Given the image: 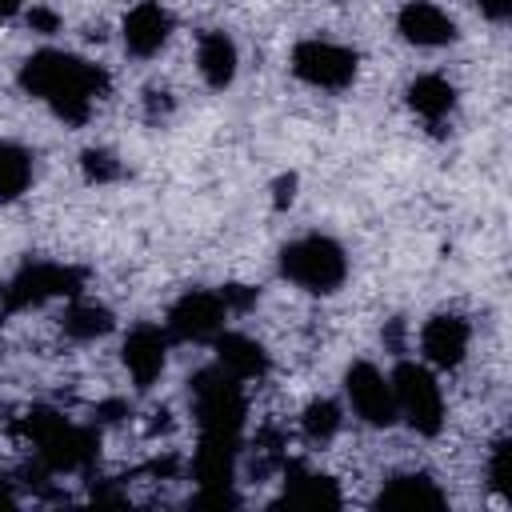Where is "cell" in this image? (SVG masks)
Listing matches in <instances>:
<instances>
[{"label":"cell","instance_id":"obj_1","mask_svg":"<svg viewBox=\"0 0 512 512\" xmlns=\"http://www.w3.org/2000/svg\"><path fill=\"white\" fill-rule=\"evenodd\" d=\"M20 84L36 100H44L64 124H84L92 104L108 92L104 68H96V64H88L72 52H52V48L24 60Z\"/></svg>","mask_w":512,"mask_h":512},{"label":"cell","instance_id":"obj_2","mask_svg":"<svg viewBox=\"0 0 512 512\" xmlns=\"http://www.w3.org/2000/svg\"><path fill=\"white\" fill-rule=\"evenodd\" d=\"M20 432L40 448V460L44 468L52 472H80L96 460L100 452V440L92 428H80L72 420H64L60 412L52 408H32L20 416Z\"/></svg>","mask_w":512,"mask_h":512},{"label":"cell","instance_id":"obj_3","mask_svg":"<svg viewBox=\"0 0 512 512\" xmlns=\"http://www.w3.org/2000/svg\"><path fill=\"white\" fill-rule=\"evenodd\" d=\"M192 408H196L200 436H212V440H240L248 404H244V392H240V380H236V376H228L224 368H204V372H196V376H192Z\"/></svg>","mask_w":512,"mask_h":512},{"label":"cell","instance_id":"obj_4","mask_svg":"<svg viewBox=\"0 0 512 512\" xmlns=\"http://www.w3.org/2000/svg\"><path fill=\"white\" fill-rule=\"evenodd\" d=\"M280 272L300 284L304 292H336L348 276V260H344V248L328 236H304V240H292L284 252H280Z\"/></svg>","mask_w":512,"mask_h":512},{"label":"cell","instance_id":"obj_5","mask_svg":"<svg viewBox=\"0 0 512 512\" xmlns=\"http://www.w3.org/2000/svg\"><path fill=\"white\" fill-rule=\"evenodd\" d=\"M392 400H396V416H404L416 432L436 436L444 424V400H440V384L424 364L400 360L392 372Z\"/></svg>","mask_w":512,"mask_h":512},{"label":"cell","instance_id":"obj_6","mask_svg":"<svg viewBox=\"0 0 512 512\" xmlns=\"http://www.w3.org/2000/svg\"><path fill=\"white\" fill-rule=\"evenodd\" d=\"M84 288V268H72V264H24L0 292V304L8 312H24V308H36L52 296H76Z\"/></svg>","mask_w":512,"mask_h":512},{"label":"cell","instance_id":"obj_7","mask_svg":"<svg viewBox=\"0 0 512 512\" xmlns=\"http://www.w3.org/2000/svg\"><path fill=\"white\" fill-rule=\"evenodd\" d=\"M292 72L312 88H344L356 76V52L328 40H300L292 48Z\"/></svg>","mask_w":512,"mask_h":512},{"label":"cell","instance_id":"obj_8","mask_svg":"<svg viewBox=\"0 0 512 512\" xmlns=\"http://www.w3.org/2000/svg\"><path fill=\"white\" fill-rule=\"evenodd\" d=\"M224 300L220 292H184L168 312V332L176 340H212L224 328Z\"/></svg>","mask_w":512,"mask_h":512},{"label":"cell","instance_id":"obj_9","mask_svg":"<svg viewBox=\"0 0 512 512\" xmlns=\"http://www.w3.org/2000/svg\"><path fill=\"white\" fill-rule=\"evenodd\" d=\"M344 388H348V400L356 408L360 420L376 424V428H388L396 420V400H392V384L372 368V364H352L348 376H344Z\"/></svg>","mask_w":512,"mask_h":512},{"label":"cell","instance_id":"obj_10","mask_svg":"<svg viewBox=\"0 0 512 512\" xmlns=\"http://www.w3.org/2000/svg\"><path fill=\"white\" fill-rule=\"evenodd\" d=\"M168 360V336L156 324H136L124 340V368L136 380V388H152Z\"/></svg>","mask_w":512,"mask_h":512},{"label":"cell","instance_id":"obj_11","mask_svg":"<svg viewBox=\"0 0 512 512\" xmlns=\"http://www.w3.org/2000/svg\"><path fill=\"white\" fill-rule=\"evenodd\" d=\"M400 24V36L408 44H420V48H440V44H452L456 40V24L448 12H440L436 4L428 0H408L396 16Z\"/></svg>","mask_w":512,"mask_h":512},{"label":"cell","instance_id":"obj_12","mask_svg":"<svg viewBox=\"0 0 512 512\" xmlns=\"http://www.w3.org/2000/svg\"><path fill=\"white\" fill-rule=\"evenodd\" d=\"M168 32H172V16H168L156 0H140V4L124 16V48H128L132 56H152V52H160L164 40H168Z\"/></svg>","mask_w":512,"mask_h":512},{"label":"cell","instance_id":"obj_13","mask_svg":"<svg viewBox=\"0 0 512 512\" xmlns=\"http://www.w3.org/2000/svg\"><path fill=\"white\" fill-rule=\"evenodd\" d=\"M424 360L436 368H456L468 352V324L460 316H432L420 332Z\"/></svg>","mask_w":512,"mask_h":512},{"label":"cell","instance_id":"obj_14","mask_svg":"<svg viewBox=\"0 0 512 512\" xmlns=\"http://www.w3.org/2000/svg\"><path fill=\"white\" fill-rule=\"evenodd\" d=\"M212 340H216V360H220V368L228 376L256 380V376L268 372V352L252 336H244V332H216Z\"/></svg>","mask_w":512,"mask_h":512},{"label":"cell","instance_id":"obj_15","mask_svg":"<svg viewBox=\"0 0 512 512\" xmlns=\"http://www.w3.org/2000/svg\"><path fill=\"white\" fill-rule=\"evenodd\" d=\"M236 448L240 440H212V436H200V448H196V480L204 492L212 488H232V472H236Z\"/></svg>","mask_w":512,"mask_h":512},{"label":"cell","instance_id":"obj_16","mask_svg":"<svg viewBox=\"0 0 512 512\" xmlns=\"http://www.w3.org/2000/svg\"><path fill=\"white\" fill-rule=\"evenodd\" d=\"M284 504H292V508H340V488L332 476H316V472H304L300 464H292L288 480H284Z\"/></svg>","mask_w":512,"mask_h":512},{"label":"cell","instance_id":"obj_17","mask_svg":"<svg viewBox=\"0 0 512 512\" xmlns=\"http://www.w3.org/2000/svg\"><path fill=\"white\" fill-rule=\"evenodd\" d=\"M444 504V496H440V488L428 480V476H392L388 484H384V492L376 496V508H404V512H420V508H440Z\"/></svg>","mask_w":512,"mask_h":512},{"label":"cell","instance_id":"obj_18","mask_svg":"<svg viewBox=\"0 0 512 512\" xmlns=\"http://www.w3.org/2000/svg\"><path fill=\"white\" fill-rule=\"evenodd\" d=\"M196 64L212 88H228L236 80V44L224 32H204L196 48Z\"/></svg>","mask_w":512,"mask_h":512},{"label":"cell","instance_id":"obj_19","mask_svg":"<svg viewBox=\"0 0 512 512\" xmlns=\"http://www.w3.org/2000/svg\"><path fill=\"white\" fill-rule=\"evenodd\" d=\"M408 104H412V112H420L428 124H440L448 112H452V104H456V88L444 80V76H416L412 84H408Z\"/></svg>","mask_w":512,"mask_h":512},{"label":"cell","instance_id":"obj_20","mask_svg":"<svg viewBox=\"0 0 512 512\" xmlns=\"http://www.w3.org/2000/svg\"><path fill=\"white\" fill-rule=\"evenodd\" d=\"M32 180V156L12 144V140H0V200H16Z\"/></svg>","mask_w":512,"mask_h":512},{"label":"cell","instance_id":"obj_21","mask_svg":"<svg viewBox=\"0 0 512 512\" xmlns=\"http://www.w3.org/2000/svg\"><path fill=\"white\" fill-rule=\"evenodd\" d=\"M64 332H68L72 340H96V336L112 332V312H108L104 304H84V300H76V304H68V312H64Z\"/></svg>","mask_w":512,"mask_h":512},{"label":"cell","instance_id":"obj_22","mask_svg":"<svg viewBox=\"0 0 512 512\" xmlns=\"http://www.w3.org/2000/svg\"><path fill=\"white\" fill-rule=\"evenodd\" d=\"M340 404L336 400H312L308 408H304V416H300V428H304V436L308 440H316V444H324V440H332L336 432H340Z\"/></svg>","mask_w":512,"mask_h":512},{"label":"cell","instance_id":"obj_23","mask_svg":"<svg viewBox=\"0 0 512 512\" xmlns=\"http://www.w3.org/2000/svg\"><path fill=\"white\" fill-rule=\"evenodd\" d=\"M80 168H84V176H88L92 184H112V180L120 176V160H116L108 148H88V152L80 156Z\"/></svg>","mask_w":512,"mask_h":512},{"label":"cell","instance_id":"obj_24","mask_svg":"<svg viewBox=\"0 0 512 512\" xmlns=\"http://www.w3.org/2000/svg\"><path fill=\"white\" fill-rule=\"evenodd\" d=\"M488 476H492V488H496L500 496H508V492H512V480H508V440H496V444H492Z\"/></svg>","mask_w":512,"mask_h":512},{"label":"cell","instance_id":"obj_25","mask_svg":"<svg viewBox=\"0 0 512 512\" xmlns=\"http://www.w3.org/2000/svg\"><path fill=\"white\" fill-rule=\"evenodd\" d=\"M220 300H224V308L244 312V308L256 304V288H248V284H224V288H220Z\"/></svg>","mask_w":512,"mask_h":512},{"label":"cell","instance_id":"obj_26","mask_svg":"<svg viewBox=\"0 0 512 512\" xmlns=\"http://www.w3.org/2000/svg\"><path fill=\"white\" fill-rule=\"evenodd\" d=\"M28 28H32V32H44V36H52V32L60 28V16H56L52 8H40V4H36V8L28 12Z\"/></svg>","mask_w":512,"mask_h":512},{"label":"cell","instance_id":"obj_27","mask_svg":"<svg viewBox=\"0 0 512 512\" xmlns=\"http://www.w3.org/2000/svg\"><path fill=\"white\" fill-rule=\"evenodd\" d=\"M292 196H296V176H280L276 180V208H284V204H292Z\"/></svg>","mask_w":512,"mask_h":512},{"label":"cell","instance_id":"obj_28","mask_svg":"<svg viewBox=\"0 0 512 512\" xmlns=\"http://www.w3.org/2000/svg\"><path fill=\"white\" fill-rule=\"evenodd\" d=\"M476 4H480V12L492 16V20H508V12H512V0H476Z\"/></svg>","mask_w":512,"mask_h":512},{"label":"cell","instance_id":"obj_29","mask_svg":"<svg viewBox=\"0 0 512 512\" xmlns=\"http://www.w3.org/2000/svg\"><path fill=\"white\" fill-rule=\"evenodd\" d=\"M172 108V100L164 96V92H148V116H156V112H168Z\"/></svg>","mask_w":512,"mask_h":512},{"label":"cell","instance_id":"obj_30","mask_svg":"<svg viewBox=\"0 0 512 512\" xmlns=\"http://www.w3.org/2000/svg\"><path fill=\"white\" fill-rule=\"evenodd\" d=\"M20 4H24V0H0V24H8V20L20 12Z\"/></svg>","mask_w":512,"mask_h":512}]
</instances>
